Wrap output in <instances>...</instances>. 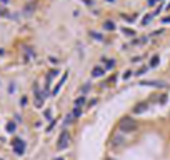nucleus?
I'll return each instance as SVG.
<instances>
[{
	"mask_svg": "<svg viewBox=\"0 0 170 160\" xmlns=\"http://www.w3.org/2000/svg\"><path fill=\"white\" fill-rule=\"evenodd\" d=\"M118 128H120V132H134L137 128V120L132 119V117H122L120 122H118Z\"/></svg>",
	"mask_w": 170,
	"mask_h": 160,
	"instance_id": "obj_1",
	"label": "nucleus"
},
{
	"mask_svg": "<svg viewBox=\"0 0 170 160\" xmlns=\"http://www.w3.org/2000/svg\"><path fill=\"white\" fill-rule=\"evenodd\" d=\"M68 145H70V133H68V130H63V132L60 133V137H59L57 148H59V150H65Z\"/></svg>",
	"mask_w": 170,
	"mask_h": 160,
	"instance_id": "obj_2",
	"label": "nucleus"
},
{
	"mask_svg": "<svg viewBox=\"0 0 170 160\" xmlns=\"http://www.w3.org/2000/svg\"><path fill=\"white\" fill-rule=\"evenodd\" d=\"M140 85L142 87H155V88H169V83H167V82H160V80H153V82L142 80Z\"/></svg>",
	"mask_w": 170,
	"mask_h": 160,
	"instance_id": "obj_3",
	"label": "nucleus"
},
{
	"mask_svg": "<svg viewBox=\"0 0 170 160\" xmlns=\"http://www.w3.org/2000/svg\"><path fill=\"white\" fill-rule=\"evenodd\" d=\"M14 152L17 155H23V152H25V142L23 140H20V139L14 140Z\"/></svg>",
	"mask_w": 170,
	"mask_h": 160,
	"instance_id": "obj_4",
	"label": "nucleus"
},
{
	"mask_svg": "<svg viewBox=\"0 0 170 160\" xmlns=\"http://www.w3.org/2000/svg\"><path fill=\"white\" fill-rule=\"evenodd\" d=\"M149 110V102H140V103H137L134 108H132V113L134 115H138V113H143Z\"/></svg>",
	"mask_w": 170,
	"mask_h": 160,
	"instance_id": "obj_5",
	"label": "nucleus"
},
{
	"mask_svg": "<svg viewBox=\"0 0 170 160\" xmlns=\"http://www.w3.org/2000/svg\"><path fill=\"white\" fill-rule=\"evenodd\" d=\"M35 7H37L35 2H28L27 5H25V8H23V15H32L34 10H35Z\"/></svg>",
	"mask_w": 170,
	"mask_h": 160,
	"instance_id": "obj_6",
	"label": "nucleus"
},
{
	"mask_svg": "<svg viewBox=\"0 0 170 160\" xmlns=\"http://www.w3.org/2000/svg\"><path fill=\"white\" fill-rule=\"evenodd\" d=\"M67 75H68V73L65 72V75L62 77V79H60V82H59V83L55 85V88H54V90H52V95H57V93H59V90H60V88H62V85H63V83H65V80H67Z\"/></svg>",
	"mask_w": 170,
	"mask_h": 160,
	"instance_id": "obj_7",
	"label": "nucleus"
},
{
	"mask_svg": "<svg viewBox=\"0 0 170 160\" xmlns=\"http://www.w3.org/2000/svg\"><path fill=\"white\" fill-rule=\"evenodd\" d=\"M103 73H105V68L103 67H94L92 68V77L95 79V77H102Z\"/></svg>",
	"mask_w": 170,
	"mask_h": 160,
	"instance_id": "obj_8",
	"label": "nucleus"
},
{
	"mask_svg": "<svg viewBox=\"0 0 170 160\" xmlns=\"http://www.w3.org/2000/svg\"><path fill=\"white\" fill-rule=\"evenodd\" d=\"M103 28H105V30H109V32H114V30H117L115 23H114L112 20H105V22H103Z\"/></svg>",
	"mask_w": 170,
	"mask_h": 160,
	"instance_id": "obj_9",
	"label": "nucleus"
},
{
	"mask_svg": "<svg viewBox=\"0 0 170 160\" xmlns=\"http://www.w3.org/2000/svg\"><path fill=\"white\" fill-rule=\"evenodd\" d=\"M158 63H160V57H158V55H153V57L150 59V67H152V68H155Z\"/></svg>",
	"mask_w": 170,
	"mask_h": 160,
	"instance_id": "obj_10",
	"label": "nucleus"
},
{
	"mask_svg": "<svg viewBox=\"0 0 170 160\" xmlns=\"http://www.w3.org/2000/svg\"><path fill=\"white\" fill-rule=\"evenodd\" d=\"M103 60H105V63H107V65H105L107 70H112V68L115 67V60H112V59H103Z\"/></svg>",
	"mask_w": 170,
	"mask_h": 160,
	"instance_id": "obj_11",
	"label": "nucleus"
},
{
	"mask_svg": "<svg viewBox=\"0 0 170 160\" xmlns=\"http://www.w3.org/2000/svg\"><path fill=\"white\" fill-rule=\"evenodd\" d=\"M35 57V53H34V50H32V48H25V60H30V59H34Z\"/></svg>",
	"mask_w": 170,
	"mask_h": 160,
	"instance_id": "obj_12",
	"label": "nucleus"
},
{
	"mask_svg": "<svg viewBox=\"0 0 170 160\" xmlns=\"http://www.w3.org/2000/svg\"><path fill=\"white\" fill-rule=\"evenodd\" d=\"M83 103H85V97H83V95H82V97H78V99L75 100V107H77V108H80Z\"/></svg>",
	"mask_w": 170,
	"mask_h": 160,
	"instance_id": "obj_13",
	"label": "nucleus"
},
{
	"mask_svg": "<svg viewBox=\"0 0 170 160\" xmlns=\"http://www.w3.org/2000/svg\"><path fill=\"white\" fill-rule=\"evenodd\" d=\"M7 132L8 133H14L15 132V123H14V122H8V123H7Z\"/></svg>",
	"mask_w": 170,
	"mask_h": 160,
	"instance_id": "obj_14",
	"label": "nucleus"
},
{
	"mask_svg": "<svg viewBox=\"0 0 170 160\" xmlns=\"http://www.w3.org/2000/svg\"><path fill=\"white\" fill-rule=\"evenodd\" d=\"M80 115H82V110H80V108H77V107H75V108H74V113H72V117H74V119H78Z\"/></svg>",
	"mask_w": 170,
	"mask_h": 160,
	"instance_id": "obj_15",
	"label": "nucleus"
},
{
	"mask_svg": "<svg viewBox=\"0 0 170 160\" xmlns=\"http://www.w3.org/2000/svg\"><path fill=\"white\" fill-rule=\"evenodd\" d=\"M90 35H92V37H94V39H97V40H100V42H102V35H100V33H97V32H90Z\"/></svg>",
	"mask_w": 170,
	"mask_h": 160,
	"instance_id": "obj_16",
	"label": "nucleus"
},
{
	"mask_svg": "<svg viewBox=\"0 0 170 160\" xmlns=\"http://www.w3.org/2000/svg\"><path fill=\"white\" fill-rule=\"evenodd\" d=\"M150 20H152V15H147V17H143V19H142V25H147Z\"/></svg>",
	"mask_w": 170,
	"mask_h": 160,
	"instance_id": "obj_17",
	"label": "nucleus"
},
{
	"mask_svg": "<svg viewBox=\"0 0 170 160\" xmlns=\"http://www.w3.org/2000/svg\"><path fill=\"white\" fill-rule=\"evenodd\" d=\"M89 88H90V83H85V85L82 87V95H85V93L89 92Z\"/></svg>",
	"mask_w": 170,
	"mask_h": 160,
	"instance_id": "obj_18",
	"label": "nucleus"
},
{
	"mask_svg": "<svg viewBox=\"0 0 170 160\" xmlns=\"http://www.w3.org/2000/svg\"><path fill=\"white\" fill-rule=\"evenodd\" d=\"M123 32L127 33V35H132V37L135 35V32H134V30H129V28H123Z\"/></svg>",
	"mask_w": 170,
	"mask_h": 160,
	"instance_id": "obj_19",
	"label": "nucleus"
},
{
	"mask_svg": "<svg viewBox=\"0 0 170 160\" xmlns=\"http://www.w3.org/2000/svg\"><path fill=\"white\" fill-rule=\"evenodd\" d=\"M130 75H132V72H130V70H127V72L123 73V80H127V79L130 77Z\"/></svg>",
	"mask_w": 170,
	"mask_h": 160,
	"instance_id": "obj_20",
	"label": "nucleus"
},
{
	"mask_svg": "<svg viewBox=\"0 0 170 160\" xmlns=\"http://www.w3.org/2000/svg\"><path fill=\"white\" fill-rule=\"evenodd\" d=\"M20 103H22V107H25V105H27V97H22Z\"/></svg>",
	"mask_w": 170,
	"mask_h": 160,
	"instance_id": "obj_21",
	"label": "nucleus"
},
{
	"mask_svg": "<svg viewBox=\"0 0 170 160\" xmlns=\"http://www.w3.org/2000/svg\"><path fill=\"white\" fill-rule=\"evenodd\" d=\"M147 72V67H143V68H140L138 72H137V75H142V73H145Z\"/></svg>",
	"mask_w": 170,
	"mask_h": 160,
	"instance_id": "obj_22",
	"label": "nucleus"
},
{
	"mask_svg": "<svg viewBox=\"0 0 170 160\" xmlns=\"http://www.w3.org/2000/svg\"><path fill=\"white\" fill-rule=\"evenodd\" d=\"M169 22H170V17H165V19L162 20V23H169Z\"/></svg>",
	"mask_w": 170,
	"mask_h": 160,
	"instance_id": "obj_23",
	"label": "nucleus"
},
{
	"mask_svg": "<svg viewBox=\"0 0 170 160\" xmlns=\"http://www.w3.org/2000/svg\"><path fill=\"white\" fill-rule=\"evenodd\" d=\"M0 2H2V3H7L8 0H0Z\"/></svg>",
	"mask_w": 170,
	"mask_h": 160,
	"instance_id": "obj_24",
	"label": "nucleus"
},
{
	"mask_svg": "<svg viewBox=\"0 0 170 160\" xmlns=\"http://www.w3.org/2000/svg\"><path fill=\"white\" fill-rule=\"evenodd\" d=\"M55 160H63V159H55Z\"/></svg>",
	"mask_w": 170,
	"mask_h": 160,
	"instance_id": "obj_25",
	"label": "nucleus"
},
{
	"mask_svg": "<svg viewBox=\"0 0 170 160\" xmlns=\"http://www.w3.org/2000/svg\"><path fill=\"white\" fill-rule=\"evenodd\" d=\"M107 160H115V159H107Z\"/></svg>",
	"mask_w": 170,
	"mask_h": 160,
	"instance_id": "obj_26",
	"label": "nucleus"
},
{
	"mask_svg": "<svg viewBox=\"0 0 170 160\" xmlns=\"http://www.w3.org/2000/svg\"><path fill=\"white\" fill-rule=\"evenodd\" d=\"M107 2H114V0H107Z\"/></svg>",
	"mask_w": 170,
	"mask_h": 160,
	"instance_id": "obj_27",
	"label": "nucleus"
}]
</instances>
